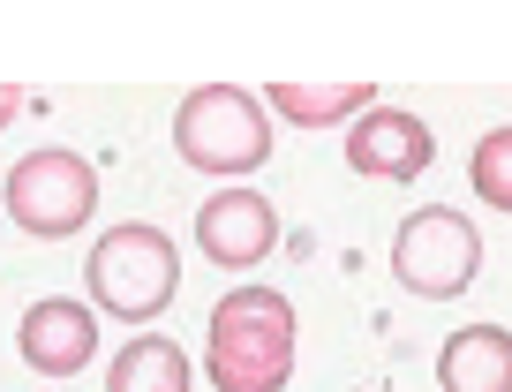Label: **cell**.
<instances>
[{
    "mask_svg": "<svg viewBox=\"0 0 512 392\" xmlns=\"http://www.w3.org/2000/svg\"><path fill=\"white\" fill-rule=\"evenodd\" d=\"M16 355L31 362L38 377H76L83 362L98 355V317L83 310V302H68V294H46V302H31V310H23Z\"/></svg>",
    "mask_w": 512,
    "mask_h": 392,
    "instance_id": "cell-8",
    "label": "cell"
},
{
    "mask_svg": "<svg viewBox=\"0 0 512 392\" xmlns=\"http://www.w3.org/2000/svg\"><path fill=\"white\" fill-rule=\"evenodd\" d=\"M204 370L219 392H279L294 377V302L279 287H234L211 302Z\"/></svg>",
    "mask_w": 512,
    "mask_h": 392,
    "instance_id": "cell-1",
    "label": "cell"
},
{
    "mask_svg": "<svg viewBox=\"0 0 512 392\" xmlns=\"http://www.w3.org/2000/svg\"><path fill=\"white\" fill-rule=\"evenodd\" d=\"M83 287L106 317L121 325H151L181 294V257H174V234L144 227V219H128V227L98 234L91 257H83Z\"/></svg>",
    "mask_w": 512,
    "mask_h": 392,
    "instance_id": "cell-2",
    "label": "cell"
},
{
    "mask_svg": "<svg viewBox=\"0 0 512 392\" xmlns=\"http://www.w3.org/2000/svg\"><path fill=\"white\" fill-rule=\"evenodd\" d=\"M430 159H437V136L407 106H369L347 129V166L362 181H415V174H430Z\"/></svg>",
    "mask_w": 512,
    "mask_h": 392,
    "instance_id": "cell-6",
    "label": "cell"
},
{
    "mask_svg": "<svg viewBox=\"0 0 512 392\" xmlns=\"http://www.w3.org/2000/svg\"><path fill=\"white\" fill-rule=\"evenodd\" d=\"M467 181H475V196L490 212H512V121L490 129L475 151H467Z\"/></svg>",
    "mask_w": 512,
    "mask_h": 392,
    "instance_id": "cell-12",
    "label": "cell"
},
{
    "mask_svg": "<svg viewBox=\"0 0 512 392\" xmlns=\"http://www.w3.org/2000/svg\"><path fill=\"white\" fill-rule=\"evenodd\" d=\"M16 114H23V91H16V83H0V129H8Z\"/></svg>",
    "mask_w": 512,
    "mask_h": 392,
    "instance_id": "cell-13",
    "label": "cell"
},
{
    "mask_svg": "<svg viewBox=\"0 0 512 392\" xmlns=\"http://www.w3.org/2000/svg\"><path fill=\"white\" fill-rule=\"evenodd\" d=\"M196 249L211 264H226V272H249V264H264L279 249V212L256 189H219L196 212Z\"/></svg>",
    "mask_w": 512,
    "mask_h": 392,
    "instance_id": "cell-7",
    "label": "cell"
},
{
    "mask_svg": "<svg viewBox=\"0 0 512 392\" xmlns=\"http://www.w3.org/2000/svg\"><path fill=\"white\" fill-rule=\"evenodd\" d=\"M445 392H512V332L505 325H460L437 355Z\"/></svg>",
    "mask_w": 512,
    "mask_h": 392,
    "instance_id": "cell-9",
    "label": "cell"
},
{
    "mask_svg": "<svg viewBox=\"0 0 512 392\" xmlns=\"http://www.w3.org/2000/svg\"><path fill=\"white\" fill-rule=\"evenodd\" d=\"M392 272H400V287L422 294V302H452V294H467L475 272H482L475 219L452 212V204H422V212L400 219V234H392Z\"/></svg>",
    "mask_w": 512,
    "mask_h": 392,
    "instance_id": "cell-4",
    "label": "cell"
},
{
    "mask_svg": "<svg viewBox=\"0 0 512 392\" xmlns=\"http://www.w3.org/2000/svg\"><path fill=\"white\" fill-rule=\"evenodd\" d=\"M8 219H16L31 242H61V234H83L98 212V174L91 159H76V151H31V159L8 166Z\"/></svg>",
    "mask_w": 512,
    "mask_h": 392,
    "instance_id": "cell-5",
    "label": "cell"
},
{
    "mask_svg": "<svg viewBox=\"0 0 512 392\" xmlns=\"http://www.w3.org/2000/svg\"><path fill=\"white\" fill-rule=\"evenodd\" d=\"M369 83H272V106L279 121H294V129H332V121H347V114H362L369 106Z\"/></svg>",
    "mask_w": 512,
    "mask_h": 392,
    "instance_id": "cell-11",
    "label": "cell"
},
{
    "mask_svg": "<svg viewBox=\"0 0 512 392\" xmlns=\"http://www.w3.org/2000/svg\"><path fill=\"white\" fill-rule=\"evenodd\" d=\"M174 151L196 174H256L272 159V114L241 83H196L174 106Z\"/></svg>",
    "mask_w": 512,
    "mask_h": 392,
    "instance_id": "cell-3",
    "label": "cell"
},
{
    "mask_svg": "<svg viewBox=\"0 0 512 392\" xmlns=\"http://www.w3.org/2000/svg\"><path fill=\"white\" fill-rule=\"evenodd\" d=\"M106 392H189V355L166 332H136V340L113 355Z\"/></svg>",
    "mask_w": 512,
    "mask_h": 392,
    "instance_id": "cell-10",
    "label": "cell"
}]
</instances>
